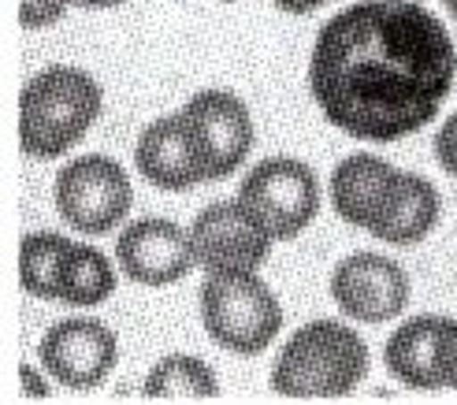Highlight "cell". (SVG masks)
<instances>
[{
    "instance_id": "cb8c5ba5",
    "label": "cell",
    "mask_w": 457,
    "mask_h": 405,
    "mask_svg": "<svg viewBox=\"0 0 457 405\" xmlns=\"http://www.w3.org/2000/svg\"><path fill=\"white\" fill-rule=\"evenodd\" d=\"M71 4H82V8H112V4H120V0H71Z\"/></svg>"
},
{
    "instance_id": "ffe728a7",
    "label": "cell",
    "mask_w": 457,
    "mask_h": 405,
    "mask_svg": "<svg viewBox=\"0 0 457 405\" xmlns=\"http://www.w3.org/2000/svg\"><path fill=\"white\" fill-rule=\"evenodd\" d=\"M439 368L443 384L457 391V320H443L439 327Z\"/></svg>"
},
{
    "instance_id": "2e32d148",
    "label": "cell",
    "mask_w": 457,
    "mask_h": 405,
    "mask_svg": "<svg viewBox=\"0 0 457 405\" xmlns=\"http://www.w3.org/2000/svg\"><path fill=\"white\" fill-rule=\"evenodd\" d=\"M116 290V272L101 250L94 245H75L67 250L60 268V302L71 305H101Z\"/></svg>"
},
{
    "instance_id": "d4e9b609",
    "label": "cell",
    "mask_w": 457,
    "mask_h": 405,
    "mask_svg": "<svg viewBox=\"0 0 457 405\" xmlns=\"http://www.w3.org/2000/svg\"><path fill=\"white\" fill-rule=\"evenodd\" d=\"M446 4H450V12H457V0H446Z\"/></svg>"
},
{
    "instance_id": "5b68a950",
    "label": "cell",
    "mask_w": 457,
    "mask_h": 405,
    "mask_svg": "<svg viewBox=\"0 0 457 405\" xmlns=\"http://www.w3.org/2000/svg\"><path fill=\"white\" fill-rule=\"evenodd\" d=\"M238 205L271 235V242H287L312 223L320 209V183L309 164L276 156L242 178Z\"/></svg>"
},
{
    "instance_id": "44dd1931",
    "label": "cell",
    "mask_w": 457,
    "mask_h": 405,
    "mask_svg": "<svg viewBox=\"0 0 457 405\" xmlns=\"http://www.w3.org/2000/svg\"><path fill=\"white\" fill-rule=\"evenodd\" d=\"M436 156H439V164L457 175V116H450L439 130V138H436Z\"/></svg>"
},
{
    "instance_id": "d6986e66",
    "label": "cell",
    "mask_w": 457,
    "mask_h": 405,
    "mask_svg": "<svg viewBox=\"0 0 457 405\" xmlns=\"http://www.w3.org/2000/svg\"><path fill=\"white\" fill-rule=\"evenodd\" d=\"M67 0H19V22L27 30H41L53 27V22L63 15Z\"/></svg>"
},
{
    "instance_id": "277c9868",
    "label": "cell",
    "mask_w": 457,
    "mask_h": 405,
    "mask_svg": "<svg viewBox=\"0 0 457 405\" xmlns=\"http://www.w3.org/2000/svg\"><path fill=\"white\" fill-rule=\"evenodd\" d=\"M201 320L223 350L253 357L279 335L283 309L257 272H209L201 286Z\"/></svg>"
},
{
    "instance_id": "9c48e42d",
    "label": "cell",
    "mask_w": 457,
    "mask_h": 405,
    "mask_svg": "<svg viewBox=\"0 0 457 405\" xmlns=\"http://www.w3.org/2000/svg\"><path fill=\"white\" fill-rule=\"evenodd\" d=\"M331 298L346 317L361 324H383L409 302V279L402 264L379 253H353L331 276Z\"/></svg>"
},
{
    "instance_id": "7c38bea8",
    "label": "cell",
    "mask_w": 457,
    "mask_h": 405,
    "mask_svg": "<svg viewBox=\"0 0 457 405\" xmlns=\"http://www.w3.org/2000/svg\"><path fill=\"white\" fill-rule=\"evenodd\" d=\"M134 161H138V171L160 190H190L209 178L204 175L201 149L194 142V130L182 112L156 120L142 130Z\"/></svg>"
},
{
    "instance_id": "603a6c76",
    "label": "cell",
    "mask_w": 457,
    "mask_h": 405,
    "mask_svg": "<svg viewBox=\"0 0 457 405\" xmlns=\"http://www.w3.org/2000/svg\"><path fill=\"white\" fill-rule=\"evenodd\" d=\"M271 4L290 12V15H305V12H316L320 4H328V0H271Z\"/></svg>"
},
{
    "instance_id": "4316f807",
    "label": "cell",
    "mask_w": 457,
    "mask_h": 405,
    "mask_svg": "<svg viewBox=\"0 0 457 405\" xmlns=\"http://www.w3.org/2000/svg\"><path fill=\"white\" fill-rule=\"evenodd\" d=\"M223 4H231V0H223Z\"/></svg>"
},
{
    "instance_id": "e0dca14e",
    "label": "cell",
    "mask_w": 457,
    "mask_h": 405,
    "mask_svg": "<svg viewBox=\"0 0 457 405\" xmlns=\"http://www.w3.org/2000/svg\"><path fill=\"white\" fill-rule=\"evenodd\" d=\"M220 384L212 368L201 361V357H164L145 379V398H160V401H194V398H216Z\"/></svg>"
},
{
    "instance_id": "3957f363",
    "label": "cell",
    "mask_w": 457,
    "mask_h": 405,
    "mask_svg": "<svg viewBox=\"0 0 457 405\" xmlns=\"http://www.w3.org/2000/svg\"><path fill=\"white\" fill-rule=\"evenodd\" d=\"M369 372V346L353 327L316 320L283 346L271 391L283 398H342Z\"/></svg>"
},
{
    "instance_id": "ac0fdd59",
    "label": "cell",
    "mask_w": 457,
    "mask_h": 405,
    "mask_svg": "<svg viewBox=\"0 0 457 405\" xmlns=\"http://www.w3.org/2000/svg\"><path fill=\"white\" fill-rule=\"evenodd\" d=\"M67 250H71V242H67L63 235H53V231L22 238L19 276H22V286H27L34 298L60 302V268H63Z\"/></svg>"
},
{
    "instance_id": "8992f818",
    "label": "cell",
    "mask_w": 457,
    "mask_h": 405,
    "mask_svg": "<svg viewBox=\"0 0 457 405\" xmlns=\"http://www.w3.org/2000/svg\"><path fill=\"white\" fill-rule=\"evenodd\" d=\"M130 178L108 156H79L56 175V212L82 235H104L130 212Z\"/></svg>"
},
{
    "instance_id": "7a4b0ae2",
    "label": "cell",
    "mask_w": 457,
    "mask_h": 405,
    "mask_svg": "<svg viewBox=\"0 0 457 405\" xmlns=\"http://www.w3.org/2000/svg\"><path fill=\"white\" fill-rule=\"evenodd\" d=\"M101 116V86L79 67H45L22 86L19 142L27 156L53 161L71 149Z\"/></svg>"
},
{
    "instance_id": "8fae6325",
    "label": "cell",
    "mask_w": 457,
    "mask_h": 405,
    "mask_svg": "<svg viewBox=\"0 0 457 405\" xmlns=\"http://www.w3.org/2000/svg\"><path fill=\"white\" fill-rule=\"evenodd\" d=\"M120 268L145 286H168L197 264L190 231H182L171 219H138L116 242Z\"/></svg>"
},
{
    "instance_id": "52a82bcc",
    "label": "cell",
    "mask_w": 457,
    "mask_h": 405,
    "mask_svg": "<svg viewBox=\"0 0 457 405\" xmlns=\"http://www.w3.org/2000/svg\"><path fill=\"white\" fill-rule=\"evenodd\" d=\"M194 142L201 149L204 175L209 178H227L238 171L245 153L253 149V123H249V108L242 97L227 94V89H201L190 104L182 108Z\"/></svg>"
},
{
    "instance_id": "9a60e30c",
    "label": "cell",
    "mask_w": 457,
    "mask_h": 405,
    "mask_svg": "<svg viewBox=\"0 0 457 405\" xmlns=\"http://www.w3.org/2000/svg\"><path fill=\"white\" fill-rule=\"evenodd\" d=\"M439 219V194L436 186L420 175H405L398 178V190L391 197V209L379 216V223L372 227L376 238L391 242V245H413L420 242Z\"/></svg>"
},
{
    "instance_id": "7402d4cb",
    "label": "cell",
    "mask_w": 457,
    "mask_h": 405,
    "mask_svg": "<svg viewBox=\"0 0 457 405\" xmlns=\"http://www.w3.org/2000/svg\"><path fill=\"white\" fill-rule=\"evenodd\" d=\"M19 376H22V394H27V398H45V394H49V387L41 384V376L30 365H22Z\"/></svg>"
},
{
    "instance_id": "484cf974",
    "label": "cell",
    "mask_w": 457,
    "mask_h": 405,
    "mask_svg": "<svg viewBox=\"0 0 457 405\" xmlns=\"http://www.w3.org/2000/svg\"><path fill=\"white\" fill-rule=\"evenodd\" d=\"M453 22H457V12H453Z\"/></svg>"
},
{
    "instance_id": "30bf717a",
    "label": "cell",
    "mask_w": 457,
    "mask_h": 405,
    "mask_svg": "<svg viewBox=\"0 0 457 405\" xmlns=\"http://www.w3.org/2000/svg\"><path fill=\"white\" fill-rule=\"evenodd\" d=\"M41 361L71 391L101 387L116 365V335L101 320H60L45 331Z\"/></svg>"
},
{
    "instance_id": "5bb4252c",
    "label": "cell",
    "mask_w": 457,
    "mask_h": 405,
    "mask_svg": "<svg viewBox=\"0 0 457 405\" xmlns=\"http://www.w3.org/2000/svg\"><path fill=\"white\" fill-rule=\"evenodd\" d=\"M439 327H443V317H417L391 335V343H386V368L405 387H417V391L446 387L439 368Z\"/></svg>"
},
{
    "instance_id": "4fadbf2b",
    "label": "cell",
    "mask_w": 457,
    "mask_h": 405,
    "mask_svg": "<svg viewBox=\"0 0 457 405\" xmlns=\"http://www.w3.org/2000/svg\"><path fill=\"white\" fill-rule=\"evenodd\" d=\"M398 178H402V171H395L386 161H379V156H369V153L346 156L331 178V205L346 223L372 231L379 216L391 209Z\"/></svg>"
},
{
    "instance_id": "ba28073f",
    "label": "cell",
    "mask_w": 457,
    "mask_h": 405,
    "mask_svg": "<svg viewBox=\"0 0 457 405\" xmlns=\"http://www.w3.org/2000/svg\"><path fill=\"white\" fill-rule=\"evenodd\" d=\"M194 257L209 272H257L271 250V235L249 216L238 201L235 205H209L190 227Z\"/></svg>"
},
{
    "instance_id": "6da1fadb",
    "label": "cell",
    "mask_w": 457,
    "mask_h": 405,
    "mask_svg": "<svg viewBox=\"0 0 457 405\" xmlns=\"http://www.w3.org/2000/svg\"><path fill=\"white\" fill-rule=\"evenodd\" d=\"M457 75L450 30L417 0H364L324 22L309 89L361 142H398L436 120Z\"/></svg>"
}]
</instances>
